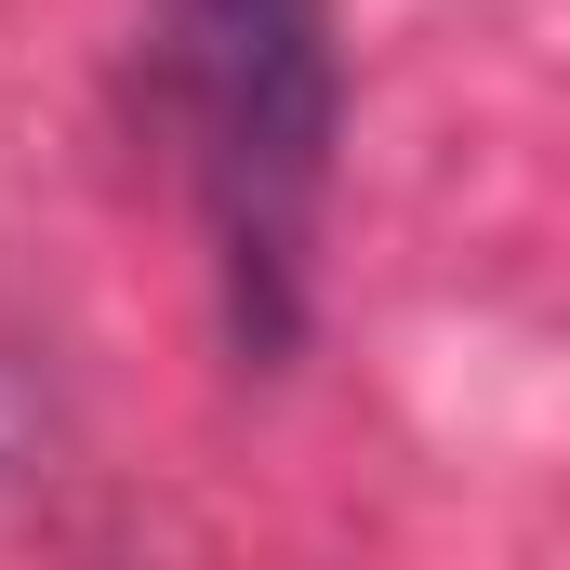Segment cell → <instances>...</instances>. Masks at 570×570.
<instances>
[{
    "mask_svg": "<svg viewBox=\"0 0 570 570\" xmlns=\"http://www.w3.org/2000/svg\"><path fill=\"white\" fill-rule=\"evenodd\" d=\"M146 53L186 134V186L213 213L226 332L239 358H292L305 279H318V213H332V146H345V53L332 0H146Z\"/></svg>",
    "mask_w": 570,
    "mask_h": 570,
    "instance_id": "cell-1",
    "label": "cell"
}]
</instances>
